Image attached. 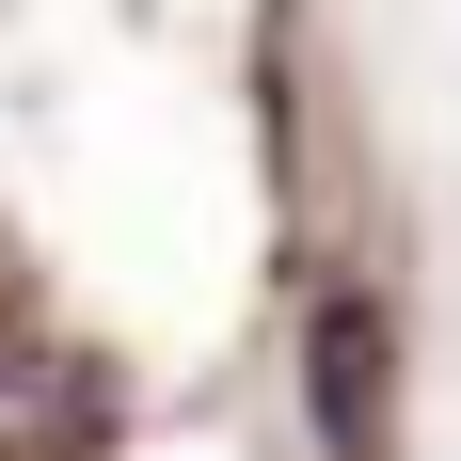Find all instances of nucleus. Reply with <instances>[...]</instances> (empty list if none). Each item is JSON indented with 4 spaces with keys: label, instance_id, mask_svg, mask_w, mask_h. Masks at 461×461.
Wrapping results in <instances>:
<instances>
[{
    "label": "nucleus",
    "instance_id": "f257e3e1",
    "mask_svg": "<svg viewBox=\"0 0 461 461\" xmlns=\"http://www.w3.org/2000/svg\"><path fill=\"white\" fill-rule=\"evenodd\" d=\"M303 429H319V461H382L398 446V319L366 286L303 303Z\"/></svg>",
    "mask_w": 461,
    "mask_h": 461
}]
</instances>
